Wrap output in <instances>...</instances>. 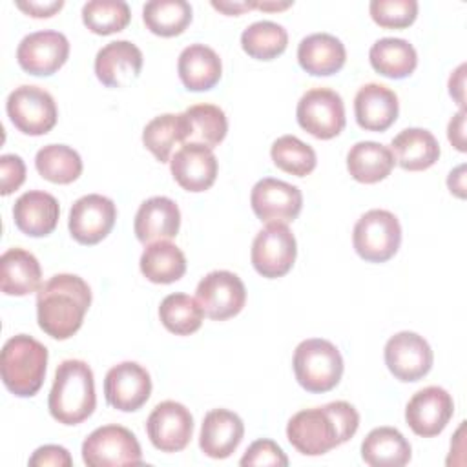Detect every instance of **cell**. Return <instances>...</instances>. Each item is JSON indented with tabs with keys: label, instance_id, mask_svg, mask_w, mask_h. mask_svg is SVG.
<instances>
[{
	"label": "cell",
	"instance_id": "6da1fadb",
	"mask_svg": "<svg viewBox=\"0 0 467 467\" xmlns=\"http://www.w3.org/2000/svg\"><path fill=\"white\" fill-rule=\"evenodd\" d=\"M359 427V414L347 401H330L296 412L286 425L290 445L305 456H321L348 441Z\"/></svg>",
	"mask_w": 467,
	"mask_h": 467
},
{
	"label": "cell",
	"instance_id": "7a4b0ae2",
	"mask_svg": "<svg viewBox=\"0 0 467 467\" xmlns=\"http://www.w3.org/2000/svg\"><path fill=\"white\" fill-rule=\"evenodd\" d=\"M91 305L89 285L75 274H57L36 292L38 327L53 339L71 337Z\"/></svg>",
	"mask_w": 467,
	"mask_h": 467
},
{
	"label": "cell",
	"instance_id": "3957f363",
	"mask_svg": "<svg viewBox=\"0 0 467 467\" xmlns=\"http://www.w3.org/2000/svg\"><path fill=\"white\" fill-rule=\"evenodd\" d=\"M97 405L93 370L82 359H66L55 370L47 398L49 414L64 425L88 420Z\"/></svg>",
	"mask_w": 467,
	"mask_h": 467
},
{
	"label": "cell",
	"instance_id": "277c9868",
	"mask_svg": "<svg viewBox=\"0 0 467 467\" xmlns=\"http://www.w3.org/2000/svg\"><path fill=\"white\" fill-rule=\"evenodd\" d=\"M47 348L27 334L9 337L0 354V374L5 389L18 398L35 396L46 378Z\"/></svg>",
	"mask_w": 467,
	"mask_h": 467
},
{
	"label": "cell",
	"instance_id": "5b68a950",
	"mask_svg": "<svg viewBox=\"0 0 467 467\" xmlns=\"http://www.w3.org/2000/svg\"><path fill=\"white\" fill-rule=\"evenodd\" d=\"M297 383L314 394L332 390L343 376V358L334 343L321 337L301 341L292 359Z\"/></svg>",
	"mask_w": 467,
	"mask_h": 467
},
{
	"label": "cell",
	"instance_id": "8992f818",
	"mask_svg": "<svg viewBox=\"0 0 467 467\" xmlns=\"http://www.w3.org/2000/svg\"><path fill=\"white\" fill-rule=\"evenodd\" d=\"M352 244L356 254L368 263H385L401 244V226L389 210H368L354 224Z\"/></svg>",
	"mask_w": 467,
	"mask_h": 467
},
{
	"label": "cell",
	"instance_id": "52a82bcc",
	"mask_svg": "<svg viewBox=\"0 0 467 467\" xmlns=\"http://www.w3.org/2000/svg\"><path fill=\"white\" fill-rule=\"evenodd\" d=\"M82 460L88 467L140 465L142 451L130 429L122 425H104L84 440Z\"/></svg>",
	"mask_w": 467,
	"mask_h": 467
},
{
	"label": "cell",
	"instance_id": "ba28073f",
	"mask_svg": "<svg viewBox=\"0 0 467 467\" xmlns=\"http://www.w3.org/2000/svg\"><path fill=\"white\" fill-rule=\"evenodd\" d=\"M13 126L26 135H46L57 124L58 111L53 97L38 86L15 88L5 102Z\"/></svg>",
	"mask_w": 467,
	"mask_h": 467
},
{
	"label": "cell",
	"instance_id": "9c48e42d",
	"mask_svg": "<svg viewBox=\"0 0 467 467\" xmlns=\"http://www.w3.org/2000/svg\"><path fill=\"white\" fill-rule=\"evenodd\" d=\"M297 124L312 137L328 140L345 128V106L339 93L328 88H312L297 102Z\"/></svg>",
	"mask_w": 467,
	"mask_h": 467
},
{
	"label": "cell",
	"instance_id": "30bf717a",
	"mask_svg": "<svg viewBox=\"0 0 467 467\" xmlns=\"http://www.w3.org/2000/svg\"><path fill=\"white\" fill-rule=\"evenodd\" d=\"M296 255V237L286 224L270 223L254 237L250 259L255 272L266 279L288 274L294 266Z\"/></svg>",
	"mask_w": 467,
	"mask_h": 467
},
{
	"label": "cell",
	"instance_id": "8fae6325",
	"mask_svg": "<svg viewBox=\"0 0 467 467\" xmlns=\"http://www.w3.org/2000/svg\"><path fill=\"white\" fill-rule=\"evenodd\" d=\"M206 317L213 321H224L237 316L246 303V288L241 277L228 270H213L206 274L195 290Z\"/></svg>",
	"mask_w": 467,
	"mask_h": 467
},
{
	"label": "cell",
	"instance_id": "7c38bea8",
	"mask_svg": "<svg viewBox=\"0 0 467 467\" xmlns=\"http://www.w3.org/2000/svg\"><path fill=\"white\" fill-rule=\"evenodd\" d=\"M69 57V42L60 31H35L26 35L16 47L18 66L35 77L57 73Z\"/></svg>",
	"mask_w": 467,
	"mask_h": 467
},
{
	"label": "cell",
	"instance_id": "4fadbf2b",
	"mask_svg": "<svg viewBox=\"0 0 467 467\" xmlns=\"http://www.w3.org/2000/svg\"><path fill=\"white\" fill-rule=\"evenodd\" d=\"M250 204L263 223H292L303 208V193L297 186L265 177L257 181L250 193Z\"/></svg>",
	"mask_w": 467,
	"mask_h": 467
},
{
	"label": "cell",
	"instance_id": "5bb4252c",
	"mask_svg": "<svg viewBox=\"0 0 467 467\" xmlns=\"http://www.w3.org/2000/svg\"><path fill=\"white\" fill-rule=\"evenodd\" d=\"M146 432L151 445L162 452L182 451L193 434V418L179 401H162L155 405L146 420Z\"/></svg>",
	"mask_w": 467,
	"mask_h": 467
},
{
	"label": "cell",
	"instance_id": "9a60e30c",
	"mask_svg": "<svg viewBox=\"0 0 467 467\" xmlns=\"http://www.w3.org/2000/svg\"><path fill=\"white\" fill-rule=\"evenodd\" d=\"M115 219L117 208L109 197L100 193H88L73 202L67 228L77 243L97 244L111 232Z\"/></svg>",
	"mask_w": 467,
	"mask_h": 467
},
{
	"label": "cell",
	"instance_id": "2e32d148",
	"mask_svg": "<svg viewBox=\"0 0 467 467\" xmlns=\"http://www.w3.org/2000/svg\"><path fill=\"white\" fill-rule=\"evenodd\" d=\"M385 365L400 381H418L432 367V350L423 336L416 332H398L385 345Z\"/></svg>",
	"mask_w": 467,
	"mask_h": 467
},
{
	"label": "cell",
	"instance_id": "e0dca14e",
	"mask_svg": "<svg viewBox=\"0 0 467 467\" xmlns=\"http://www.w3.org/2000/svg\"><path fill=\"white\" fill-rule=\"evenodd\" d=\"M454 414L452 396L436 385L418 390L405 407V421L421 438L438 436Z\"/></svg>",
	"mask_w": 467,
	"mask_h": 467
},
{
	"label": "cell",
	"instance_id": "ac0fdd59",
	"mask_svg": "<svg viewBox=\"0 0 467 467\" xmlns=\"http://www.w3.org/2000/svg\"><path fill=\"white\" fill-rule=\"evenodd\" d=\"M104 394L106 401L117 410H139L151 394L150 372L135 361H122L108 370L104 378Z\"/></svg>",
	"mask_w": 467,
	"mask_h": 467
},
{
	"label": "cell",
	"instance_id": "d6986e66",
	"mask_svg": "<svg viewBox=\"0 0 467 467\" xmlns=\"http://www.w3.org/2000/svg\"><path fill=\"white\" fill-rule=\"evenodd\" d=\"M170 171L175 182L186 192H204L217 177V157L212 148L186 142L170 159Z\"/></svg>",
	"mask_w": 467,
	"mask_h": 467
},
{
	"label": "cell",
	"instance_id": "ffe728a7",
	"mask_svg": "<svg viewBox=\"0 0 467 467\" xmlns=\"http://www.w3.org/2000/svg\"><path fill=\"white\" fill-rule=\"evenodd\" d=\"M142 69V51L130 40H115L99 49L95 75L108 88L131 84Z\"/></svg>",
	"mask_w": 467,
	"mask_h": 467
},
{
	"label": "cell",
	"instance_id": "44dd1931",
	"mask_svg": "<svg viewBox=\"0 0 467 467\" xmlns=\"http://www.w3.org/2000/svg\"><path fill=\"white\" fill-rule=\"evenodd\" d=\"M181 226V212L175 201L164 195L146 199L133 221V230L142 244L173 239Z\"/></svg>",
	"mask_w": 467,
	"mask_h": 467
},
{
	"label": "cell",
	"instance_id": "7402d4cb",
	"mask_svg": "<svg viewBox=\"0 0 467 467\" xmlns=\"http://www.w3.org/2000/svg\"><path fill=\"white\" fill-rule=\"evenodd\" d=\"M398 95L376 82L361 86L354 97L356 122L367 131H385L398 119Z\"/></svg>",
	"mask_w": 467,
	"mask_h": 467
},
{
	"label": "cell",
	"instance_id": "603a6c76",
	"mask_svg": "<svg viewBox=\"0 0 467 467\" xmlns=\"http://www.w3.org/2000/svg\"><path fill=\"white\" fill-rule=\"evenodd\" d=\"M243 436L244 423L235 412L228 409H213L206 412L202 420L199 447L206 456L223 460L239 447Z\"/></svg>",
	"mask_w": 467,
	"mask_h": 467
},
{
	"label": "cell",
	"instance_id": "cb8c5ba5",
	"mask_svg": "<svg viewBox=\"0 0 467 467\" xmlns=\"http://www.w3.org/2000/svg\"><path fill=\"white\" fill-rule=\"evenodd\" d=\"M58 215V201L42 190H29L22 193L13 206L16 228L29 237L49 235L57 228Z\"/></svg>",
	"mask_w": 467,
	"mask_h": 467
},
{
	"label": "cell",
	"instance_id": "d4e9b609",
	"mask_svg": "<svg viewBox=\"0 0 467 467\" xmlns=\"http://www.w3.org/2000/svg\"><path fill=\"white\" fill-rule=\"evenodd\" d=\"M299 66L314 77H328L337 73L347 60L345 46L328 33H312L297 46Z\"/></svg>",
	"mask_w": 467,
	"mask_h": 467
},
{
	"label": "cell",
	"instance_id": "484cf974",
	"mask_svg": "<svg viewBox=\"0 0 467 467\" xmlns=\"http://www.w3.org/2000/svg\"><path fill=\"white\" fill-rule=\"evenodd\" d=\"M177 71L186 89L208 91L221 80L223 64L212 47L204 44H190L179 55Z\"/></svg>",
	"mask_w": 467,
	"mask_h": 467
},
{
	"label": "cell",
	"instance_id": "4316f807",
	"mask_svg": "<svg viewBox=\"0 0 467 467\" xmlns=\"http://www.w3.org/2000/svg\"><path fill=\"white\" fill-rule=\"evenodd\" d=\"M390 151L400 168L407 171H421L438 161L440 144L429 130L407 128L392 139Z\"/></svg>",
	"mask_w": 467,
	"mask_h": 467
},
{
	"label": "cell",
	"instance_id": "83f0119b",
	"mask_svg": "<svg viewBox=\"0 0 467 467\" xmlns=\"http://www.w3.org/2000/svg\"><path fill=\"white\" fill-rule=\"evenodd\" d=\"M38 259L24 248H9L0 257V288L5 296H27L40 286Z\"/></svg>",
	"mask_w": 467,
	"mask_h": 467
},
{
	"label": "cell",
	"instance_id": "f1b7e54d",
	"mask_svg": "<svg viewBox=\"0 0 467 467\" xmlns=\"http://www.w3.org/2000/svg\"><path fill=\"white\" fill-rule=\"evenodd\" d=\"M410 443L394 427L372 429L361 443V458L372 467H401L410 462Z\"/></svg>",
	"mask_w": 467,
	"mask_h": 467
},
{
	"label": "cell",
	"instance_id": "f546056e",
	"mask_svg": "<svg viewBox=\"0 0 467 467\" xmlns=\"http://www.w3.org/2000/svg\"><path fill=\"white\" fill-rule=\"evenodd\" d=\"M396 161L389 146L361 140L356 142L347 153V170L358 182L374 184L390 175Z\"/></svg>",
	"mask_w": 467,
	"mask_h": 467
},
{
	"label": "cell",
	"instance_id": "4dcf8cb0",
	"mask_svg": "<svg viewBox=\"0 0 467 467\" xmlns=\"http://www.w3.org/2000/svg\"><path fill=\"white\" fill-rule=\"evenodd\" d=\"M370 66L387 78H405L414 73L418 55L410 42L405 38H379L368 51Z\"/></svg>",
	"mask_w": 467,
	"mask_h": 467
},
{
	"label": "cell",
	"instance_id": "1f68e13d",
	"mask_svg": "<svg viewBox=\"0 0 467 467\" xmlns=\"http://www.w3.org/2000/svg\"><path fill=\"white\" fill-rule=\"evenodd\" d=\"M140 272L157 285L179 281L186 272V257L179 246L170 241H157L144 248L140 255Z\"/></svg>",
	"mask_w": 467,
	"mask_h": 467
},
{
	"label": "cell",
	"instance_id": "d6a6232c",
	"mask_svg": "<svg viewBox=\"0 0 467 467\" xmlns=\"http://www.w3.org/2000/svg\"><path fill=\"white\" fill-rule=\"evenodd\" d=\"M188 124L184 113H164L151 119L142 130V142L151 151V155L168 162L175 144H186Z\"/></svg>",
	"mask_w": 467,
	"mask_h": 467
},
{
	"label": "cell",
	"instance_id": "836d02e7",
	"mask_svg": "<svg viewBox=\"0 0 467 467\" xmlns=\"http://www.w3.org/2000/svg\"><path fill=\"white\" fill-rule=\"evenodd\" d=\"M146 27L159 36H177L192 22V5L186 0H151L142 7Z\"/></svg>",
	"mask_w": 467,
	"mask_h": 467
},
{
	"label": "cell",
	"instance_id": "e575fe53",
	"mask_svg": "<svg viewBox=\"0 0 467 467\" xmlns=\"http://www.w3.org/2000/svg\"><path fill=\"white\" fill-rule=\"evenodd\" d=\"M184 117L188 124L186 142L213 148L224 140L228 131V120L219 106L195 104L184 111Z\"/></svg>",
	"mask_w": 467,
	"mask_h": 467
},
{
	"label": "cell",
	"instance_id": "d590c367",
	"mask_svg": "<svg viewBox=\"0 0 467 467\" xmlns=\"http://www.w3.org/2000/svg\"><path fill=\"white\" fill-rule=\"evenodd\" d=\"M36 171L49 182L69 184L82 173L80 155L66 144H47L36 151Z\"/></svg>",
	"mask_w": 467,
	"mask_h": 467
},
{
	"label": "cell",
	"instance_id": "8d00e7d4",
	"mask_svg": "<svg viewBox=\"0 0 467 467\" xmlns=\"http://www.w3.org/2000/svg\"><path fill=\"white\" fill-rule=\"evenodd\" d=\"M159 317L164 328L177 336H190L202 325L204 312L197 299L188 294H170L161 301Z\"/></svg>",
	"mask_w": 467,
	"mask_h": 467
},
{
	"label": "cell",
	"instance_id": "74e56055",
	"mask_svg": "<svg viewBox=\"0 0 467 467\" xmlns=\"http://www.w3.org/2000/svg\"><path fill=\"white\" fill-rule=\"evenodd\" d=\"M286 29L270 20L254 22L241 33V47L248 57L257 60H272L279 57L286 49Z\"/></svg>",
	"mask_w": 467,
	"mask_h": 467
},
{
	"label": "cell",
	"instance_id": "f35d334b",
	"mask_svg": "<svg viewBox=\"0 0 467 467\" xmlns=\"http://www.w3.org/2000/svg\"><path fill=\"white\" fill-rule=\"evenodd\" d=\"M270 157L279 170L296 177H305L312 173L317 164L314 148L294 135H283L274 140L270 148Z\"/></svg>",
	"mask_w": 467,
	"mask_h": 467
},
{
	"label": "cell",
	"instance_id": "ab89813d",
	"mask_svg": "<svg viewBox=\"0 0 467 467\" xmlns=\"http://www.w3.org/2000/svg\"><path fill=\"white\" fill-rule=\"evenodd\" d=\"M131 13L122 0H91L82 7V22L95 35H111L130 24Z\"/></svg>",
	"mask_w": 467,
	"mask_h": 467
},
{
	"label": "cell",
	"instance_id": "60d3db41",
	"mask_svg": "<svg viewBox=\"0 0 467 467\" xmlns=\"http://www.w3.org/2000/svg\"><path fill=\"white\" fill-rule=\"evenodd\" d=\"M372 20L379 27L387 29H403L414 24L418 16L416 0H372L368 4Z\"/></svg>",
	"mask_w": 467,
	"mask_h": 467
},
{
	"label": "cell",
	"instance_id": "b9f144b4",
	"mask_svg": "<svg viewBox=\"0 0 467 467\" xmlns=\"http://www.w3.org/2000/svg\"><path fill=\"white\" fill-rule=\"evenodd\" d=\"M241 465H274V467H286L288 465V458L285 456L283 449L268 440V438H261L255 440L246 452L243 454Z\"/></svg>",
	"mask_w": 467,
	"mask_h": 467
},
{
	"label": "cell",
	"instance_id": "7bdbcfd3",
	"mask_svg": "<svg viewBox=\"0 0 467 467\" xmlns=\"http://www.w3.org/2000/svg\"><path fill=\"white\" fill-rule=\"evenodd\" d=\"M0 175H2V195H9L22 186L26 181V164L20 155L5 153L0 157Z\"/></svg>",
	"mask_w": 467,
	"mask_h": 467
},
{
	"label": "cell",
	"instance_id": "ee69618b",
	"mask_svg": "<svg viewBox=\"0 0 467 467\" xmlns=\"http://www.w3.org/2000/svg\"><path fill=\"white\" fill-rule=\"evenodd\" d=\"M73 463L69 452L66 447L60 445H42L38 447L33 456L29 458V465L33 467H46V465H53V467H69Z\"/></svg>",
	"mask_w": 467,
	"mask_h": 467
},
{
	"label": "cell",
	"instance_id": "f6af8a7d",
	"mask_svg": "<svg viewBox=\"0 0 467 467\" xmlns=\"http://www.w3.org/2000/svg\"><path fill=\"white\" fill-rule=\"evenodd\" d=\"M16 7L24 13H27L29 16L35 18H49L53 16L57 11H60L64 7L62 0H29V2H16Z\"/></svg>",
	"mask_w": 467,
	"mask_h": 467
},
{
	"label": "cell",
	"instance_id": "bcb514c9",
	"mask_svg": "<svg viewBox=\"0 0 467 467\" xmlns=\"http://www.w3.org/2000/svg\"><path fill=\"white\" fill-rule=\"evenodd\" d=\"M463 130H465V108L460 109L451 119L449 128H447V137L458 151H465V133H463Z\"/></svg>",
	"mask_w": 467,
	"mask_h": 467
},
{
	"label": "cell",
	"instance_id": "7dc6e473",
	"mask_svg": "<svg viewBox=\"0 0 467 467\" xmlns=\"http://www.w3.org/2000/svg\"><path fill=\"white\" fill-rule=\"evenodd\" d=\"M212 7L224 13V15H241L244 11H250V9H255V2H237V0H224V2H217V0H212Z\"/></svg>",
	"mask_w": 467,
	"mask_h": 467
},
{
	"label": "cell",
	"instance_id": "c3c4849f",
	"mask_svg": "<svg viewBox=\"0 0 467 467\" xmlns=\"http://www.w3.org/2000/svg\"><path fill=\"white\" fill-rule=\"evenodd\" d=\"M465 64H462L449 78V93L451 97H454V100L460 104V108L463 109V78H465Z\"/></svg>",
	"mask_w": 467,
	"mask_h": 467
},
{
	"label": "cell",
	"instance_id": "681fc988",
	"mask_svg": "<svg viewBox=\"0 0 467 467\" xmlns=\"http://www.w3.org/2000/svg\"><path fill=\"white\" fill-rule=\"evenodd\" d=\"M463 171H465V166L463 164H460L456 170H452L451 173H449V179H447V186H449V190H451V193H454V195H458V197H465V175H463Z\"/></svg>",
	"mask_w": 467,
	"mask_h": 467
},
{
	"label": "cell",
	"instance_id": "f907efd6",
	"mask_svg": "<svg viewBox=\"0 0 467 467\" xmlns=\"http://www.w3.org/2000/svg\"><path fill=\"white\" fill-rule=\"evenodd\" d=\"M290 5L292 2H255V9H263V11H281Z\"/></svg>",
	"mask_w": 467,
	"mask_h": 467
}]
</instances>
